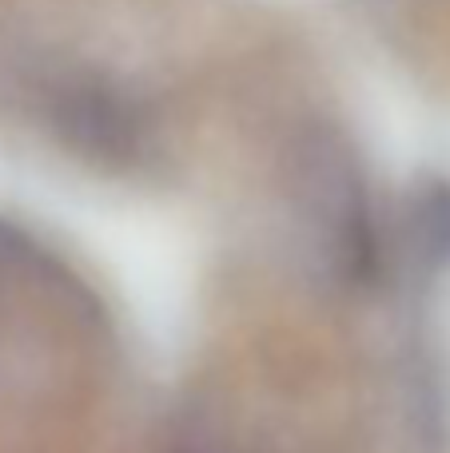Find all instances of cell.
<instances>
[{"label":"cell","instance_id":"obj_1","mask_svg":"<svg viewBox=\"0 0 450 453\" xmlns=\"http://www.w3.org/2000/svg\"><path fill=\"white\" fill-rule=\"evenodd\" d=\"M291 180L323 271L347 287L379 279V231L351 151L327 132H315L295 151Z\"/></svg>","mask_w":450,"mask_h":453},{"label":"cell","instance_id":"obj_2","mask_svg":"<svg viewBox=\"0 0 450 453\" xmlns=\"http://www.w3.org/2000/svg\"><path fill=\"white\" fill-rule=\"evenodd\" d=\"M56 132L104 167H128L144 151V116L108 84H68L52 100Z\"/></svg>","mask_w":450,"mask_h":453},{"label":"cell","instance_id":"obj_3","mask_svg":"<svg viewBox=\"0 0 450 453\" xmlns=\"http://www.w3.org/2000/svg\"><path fill=\"white\" fill-rule=\"evenodd\" d=\"M411 250L419 263L443 266L450 258V188L427 183L411 203Z\"/></svg>","mask_w":450,"mask_h":453},{"label":"cell","instance_id":"obj_4","mask_svg":"<svg viewBox=\"0 0 450 453\" xmlns=\"http://www.w3.org/2000/svg\"><path fill=\"white\" fill-rule=\"evenodd\" d=\"M172 453H228V449H223L220 441H212V438H196V434H191V438L175 441Z\"/></svg>","mask_w":450,"mask_h":453}]
</instances>
